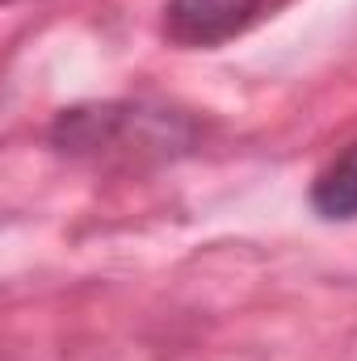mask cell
I'll list each match as a JSON object with an SVG mask.
<instances>
[{
    "mask_svg": "<svg viewBox=\"0 0 357 361\" xmlns=\"http://www.w3.org/2000/svg\"><path fill=\"white\" fill-rule=\"evenodd\" d=\"M261 0H169L164 30L181 47H219L236 38L253 17Z\"/></svg>",
    "mask_w": 357,
    "mask_h": 361,
    "instance_id": "cell-1",
    "label": "cell"
},
{
    "mask_svg": "<svg viewBox=\"0 0 357 361\" xmlns=\"http://www.w3.org/2000/svg\"><path fill=\"white\" fill-rule=\"evenodd\" d=\"M311 210L328 223L357 219V143L345 147L320 177L311 180Z\"/></svg>",
    "mask_w": 357,
    "mask_h": 361,
    "instance_id": "cell-2",
    "label": "cell"
}]
</instances>
